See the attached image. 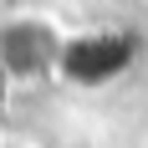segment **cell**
<instances>
[{"label": "cell", "instance_id": "1", "mask_svg": "<svg viewBox=\"0 0 148 148\" xmlns=\"http://www.w3.org/2000/svg\"><path fill=\"white\" fill-rule=\"evenodd\" d=\"M133 51V36H118V31H92V36H77V41L61 46V72L72 82H102V77H118L123 61Z\"/></svg>", "mask_w": 148, "mask_h": 148}, {"label": "cell", "instance_id": "2", "mask_svg": "<svg viewBox=\"0 0 148 148\" xmlns=\"http://www.w3.org/2000/svg\"><path fill=\"white\" fill-rule=\"evenodd\" d=\"M61 46L41 21H15V26L0 31V72L10 77H26V72H46L61 61Z\"/></svg>", "mask_w": 148, "mask_h": 148}]
</instances>
